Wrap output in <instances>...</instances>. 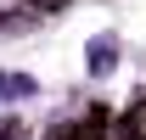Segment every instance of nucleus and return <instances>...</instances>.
<instances>
[{"instance_id": "f257e3e1", "label": "nucleus", "mask_w": 146, "mask_h": 140, "mask_svg": "<svg viewBox=\"0 0 146 140\" xmlns=\"http://www.w3.org/2000/svg\"><path fill=\"white\" fill-rule=\"evenodd\" d=\"M90 67H96V73L112 67V39H96V45H90Z\"/></svg>"}, {"instance_id": "f03ea898", "label": "nucleus", "mask_w": 146, "mask_h": 140, "mask_svg": "<svg viewBox=\"0 0 146 140\" xmlns=\"http://www.w3.org/2000/svg\"><path fill=\"white\" fill-rule=\"evenodd\" d=\"M124 129H129L135 140H146V101H135V112L124 118Z\"/></svg>"}, {"instance_id": "7ed1b4c3", "label": "nucleus", "mask_w": 146, "mask_h": 140, "mask_svg": "<svg viewBox=\"0 0 146 140\" xmlns=\"http://www.w3.org/2000/svg\"><path fill=\"white\" fill-rule=\"evenodd\" d=\"M28 6H34V11H51V6H62V0H28Z\"/></svg>"}, {"instance_id": "20e7f679", "label": "nucleus", "mask_w": 146, "mask_h": 140, "mask_svg": "<svg viewBox=\"0 0 146 140\" xmlns=\"http://www.w3.org/2000/svg\"><path fill=\"white\" fill-rule=\"evenodd\" d=\"M68 140H96V135H68Z\"/></svg>"}]
</instances>
